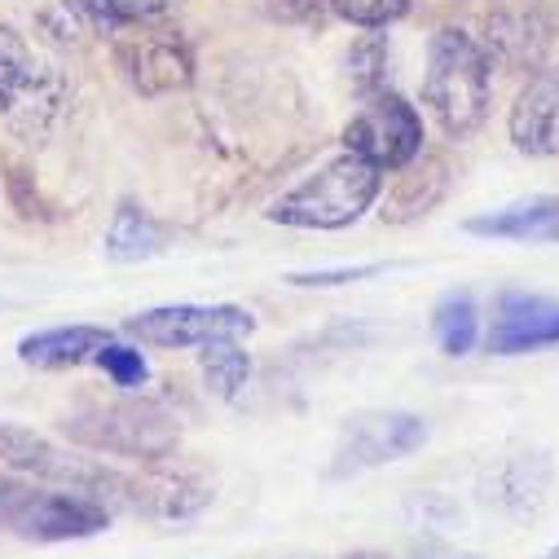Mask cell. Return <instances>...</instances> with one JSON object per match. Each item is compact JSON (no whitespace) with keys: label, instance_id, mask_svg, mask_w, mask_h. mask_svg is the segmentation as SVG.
I'll use <instances>...</instances> for the list:
<instances>
[{"label":"cell","instance_id":"1","mask_svg":"<svg viewBox=\"0 0 559 559\" xmlns=\"http://www.w3.org/2000/svg\"><path fill=\"white\" fill-rule=\"evenodd\" d=\"M493 102V67L489 53L459 27H441L428 45L424 71V106L441 123L445 136H472L489 119Z\"/></svg>","mask_w":559,"mask_h":559},{"label":"cell","instance_id":"2","mask_svg":"<svg viewBox=\"0 0 559 559\" xmlns=\"http://www.w3.org/2000/svg\"><path fill=\"white\" fill-rule=\"evenodd\" d=\"M379 190H383V173L370 159L344 151L340 159L305 177L296 190L273 199L264 216L273 225H292V229H344L374 207Z\"/></svg>","mask_w":559,"mask_h":559},{"label":"cell","instance_id":"3","mask_svg":"<svg viewBox=\"0 0 559 559\" xmlns=\"http://www.w3.org/2000/svg\"><path fill=\"white\" fill-rule=\"evenodd\" d=\"M110 524V511L71 489H45L14 476H0V528L27 542H75L97 537Z\"/></svg>","mask_w":559,"mask_h":559},{"label":"cell","instance_id":"4","mask_svg":"<svg viewBox=\"0 0 559 559\" xmlns=\"http://www.w3.org/2000/svg\"><path fill=\"white\" fill-rule=\"evenodd\" d=\"M71 441L123 459H164L177 450V418L155 401H110V405H84L67 418Z\"/></svg>","mask_w":559,"mask_h":559},{"label":"cell","instance_id":"5","mask_svg":"<svg viewBox=\"0 0 559 559\" xmlns=\"http://www.w3.org/2000/svg\"><path fill=\"white\" fill-rule=\"evenodd\" d=\"M344 151L370 159L379 173H401L424 155V115L401 93H370L344 128Z\"/></svg>","mask_w":559,"mask_h":559},{"label":"cell","instance_id":"6","mask_svg":"<svg viewBox=\"0 0 559 559\" xmlns=\"http://www.w3.org/2000/svg\"><path fill=\"white\" fill-rule=\"evenodd\" d=\"M428 445V424L418 414L405 409H366L353 414L344 424L340 450H335V476H353V472H370L383 463H396L414 450Z\"/></svg>","mask_w":559,"mask_h":559},{"label":"cell","instance_id":"7","mask_svg":"<svg viewBox=\"0 0 559 559\" xmlns=\"http://www.w3.org/2000/svg\"><path fill=\"white\" fill-rule=\"evenodd\" d=\"M123 331L151 348H199L207 340L251 335L255 318L238 305H164V309H146L128 318Z\"/></svg>","mask_w":559,"mask_h":559},{"label":"cell","instance_id":"8","mask_svg":"<svg viewBox=\"0 0 559 559\" xmlns=\"http://www.w3.org/2000/svg\"><path fill=\"white\" fill-rule=\"evenodd\" d=\"M119 67L128 84L146 97L186 88L194 80V53L177 32H128L119 40Z\"/></svg>","mask_w":559,"mask_h":559},{"label":"cell","instance_id":"9","mask_svg":"<svg viewBox=\"0 0 559 559\" xmlns=\"http://www.w3.org/2000/svg\"><path fill=\"white\" fill-rule=\"evenodd\" d=\"M507 128H511V142L520 155H533V159L559 155V67L537 71L520 88Z\"/></svg>","mask_w":559,"mask_h":559},{"label":"cell","instance_id":"10","mask_svg":"<svg viewBox=\"0 0 559 559\" xmlns=\"http://www.w3.org/2000/svg\"><path fill=\"white\" fill-rule=\"evenodd\" d=\"M559 344V305L537 296H502V309L489 331V353L520 357Z\"/></svg>","mask_w":559,"mask_h":559},{"label":"cell","instance_id":"11","mask_svg":"<svg viewBox=\"0 0 559 559\" xmlns=\"http://www.w3.org/2000/svg\"><path fill=\"white\" fill-rule=\"evenodd\" d=\"M467 234L476 238H507V242H559V199L533 194L498 212H480L467 221Z\"/></svg>","mask_w":559,"mask_h":559},{"label":"cell","instance_id":"12","mask_svg":"<svg viewBox=\"0 0 559 559\" xmlns=\"http://www.w3.org/2000/svg\"><path fill=\"white\" fill-rule=\"evenodd\" d=\"M110 344V331L102 326H53V331H36L19 344V357L36 370H67L80 366L88 357H97V348Z\"/></svg>","mask_w":559,"mask_h":559},{"label":"cell","instance_id":"13","mask_svg":"<svg viewBox=\"0 0 559 559\" xmlns=\"http://www.w3.org/2000/svg\"><path fill=\"white\" fill-rule=\"evenodd\" d=\"M168 242V229L146 212L136 207L132 199H123L110 216V229H106V255L119 260V264H136V260H151L159 255Z\"/></svg>","mask_w":559,"mask_h":559},{"label":"cell","instance_id":"14","mask_svg":"<svg viewBox=\"0 0 559 559\" xmlns=\"http://www.w3.org/2000/svg\"><path fill=\"white\" fill-rule=\"evenodd\" d=\"M186 0H71V10L102 32H123V27H142V23H159L164 14L181 10Z\"/></svg>","mask_w":559,"mask_h":559},{"label":"cell","instance_id":"15","mask_svg":"<svg viewBox=\"0 0 559 559\" xmlns=\"http://www.w3.org/2000/svg\"><path fill=\"white\" fill-rule=\"evenodd\" d=\"M199 348H203V353H199V366H203L207 388H212L221 401H238V392H242L247 379H251V357L238 348L234 335L207 340V344H199Z\"/></svg>","mask_w":559,"mask_h":559},{"label":"cell","instance_id":"16","mask_svg":"<svg viewBox=\"0 0 559 559\" xmlns=\"http://www.w3.org/2000/svg\"><path fill=\"white\" fill-rule=\"evenodd\" d=\"M445 194V164L441 159H428L424 168H409L388 203V221H414V216H424L437 199Z\"/></svg>","mask_w":559,"mask_h":559},{"label":"cell","instance_id":"17","mask_svg":"<svg viewBox=\"0 0 559 559\" xmlns=\"http://www.w3.org/2000/svg\"><path fill=\"white\" fill-rule=\"evenodd\" d=\"M36 80H40V71H36L27 40L10 27H0V110L19 106L36 88Z\"/></svg>","mask_w":559,"mask_h":559},{"label":"cell","instance_id":"18","mask_svg":"<svg viewBox=\"0 0 559 559\" xmlns=\"http://www.w3.org/2000/svg\"><path fill=\"white\" fill-rule=\"evenodd\" d=\"M0 463L14 472H27V476H71V467L58 463V454L36 432L10 428V424H0Z\"/></svg>","mask_w":559,"mask_h":559},{"label":"cell","instance_id":"19","mask_svg":"<svg viewBox=\"0 0 559 559\" xmlns=\"http://www.w3.org/2000/svg\"><path fill=\"white\" fill-rule=\"evenodd\" d=\"M432 331H437V344L450 353V357H467L480 340V318H476V300L472 296H445L432 313Z\"/></svg>","mask_w":559,"mask_h":559},{"label":"cell","instance_id":"20","mask_svg":"<svg viewBox=\"0 0 559 559\" xmlns=\"http://www.w3.org/2000/svg\"><path fill=\"white\" fill-rule=\"evenodd\" d=\"M414 0H331V14L353 23V27H366V32H379V27H392L409 14Z\"/></svg>","mask_w":559,"mask_h":559},{"label":"cell","instance_id":"21","mask_svg":"<svg viewBox=\"0 0 559 559\" xmlns=\"http://www.w3.org/2000/svg\"><path fill=\"white\" fill-rule=\"evenodd\" d=\"M102 370H106V379L115 383V388H142L146 383V374H151V366H146V357H142V348H128V344H106V348H97V357H93Z\"/></svg>","mask_w":559,"mask_h":559},{"label":"cell","instance_id":"22","mask_svg":"<svg viewBox=\"0 0 559 559\" xmlns=\"http://www.w3.org/2000/svg\"><path fill=\"white\" fill-rule=\"evenodd\" d=\"M383 67H388V40L383 36H366L353 45L348 53V71H353V84L370 97L383 88Z\"/></svg>","mask_w":559,"mask_h":559},{"label":"cell","instance_id":"23","mask_svg":"<svg viewBox=\"0 0 559 559\" xmlns=\"http://www.w3.org/2000/svg\"><path fill=\"white\" fill-rule=\"evenodd\" d=\"M383 273V264H344V269H313V273H292L287 283L292 287H348V283H361V277H374Z\"/></svg>","mask_w":559,"mask_h":559},{"label":"cell","instance_id":"24","mask_svg":"<svg viewBox=\"0 0 559 559\" xmlns=\"http://www.w3.org/2000/svg\"><path fill=\"white\" fill-rule=\"evenodd\" d=\"M264 10L277 23H300V27H318L331 10V0H264Z\"/></svg>","mask_w":559,"mask_h":559},{"label":"cell","instance_id":"25","mask_svg":"<svg viewBox=\"0 0 559 559\" xmlns=\"http://www.w3.org/2000/svg\"><path fill=\"white\" fill-rule=\"evenodd\" d=\"M348 559H383V555H374V550H361V555H348Z\"/></svg>","mask_w":559,"mask_h":559},{"label":"cell","instance_id":"26","mask_svg":"<svg viewBox=\"0 0 559 559\" xmlns=\"http://www.w3.org/2000/svg\"><path fill=\"white\" fill-rule=\"evenodd\" d=\"M542 559H559V546H555V550H546V555H542Z\"/></svg>","mask_w":559,"mask_h":559}]
</instances>
